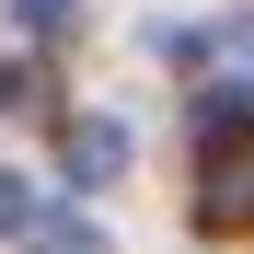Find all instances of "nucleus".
<instances>
[{
    "label": "nucleus",
    "mask_w": 254,
    "mask_h": 254,
    "mask_svg": "<svg viewBox=\"0 0 254 254\" xmlns=\"http://www.w3.org/2000/svg\"><path fill=\"white\" fill-rule=\"evenodd\" d=\"M196 220L208 231H254V127L243 116L196 127Z\"/></svg>",
    "instance_id": "1"
},
{
    "label": "nucleus",
    "mask_w": 254,
    "mask_h": 254,
    "mask_svg": "<svg viewBox=\"0 0 254 254\" xmlns=\"http://www.w3.org/2000/svg\"><path fill=\"white\" fill-rule=\"evenodd\" d=\"M58 174H69L81 196H93V185H116V174H127V127H116V116H69V139H58Z\"/></svg>",
    "instance_id": "2"
},
{
    "label": "nucleus",
    "mask_w": 254,
    "mask_h": 254,
    "mask_svg": "<svg viewBox=\"0 0 254 254\" xmlns=\"http://www.w3.org/2000/svg\"><path fill=\"white\" fill-rule=\"evenodd\" d=\"M23 243H35V254H104V231H93V220H69V208H58V220L35 208V220H23Z\"/></svg>",
    "instance_id": "3"
},
{
    "label": "nucleus",
    "mask_w": 254,
    "mask_h": 254,
    "mask_svg": "<svg viewBox=\"0 0 254 254\" xmlns=\"http://www.w3.org/2000/svg\"><path fill=\"white\" fill-rule=\"evenodd\" d=\"M0 116H47V69L35 58H0Z\"/></svg>",
    "instance_id": "4"
},
{
    "label": "nucleus",
    "mask_w": 254,
    "mask_h": 254,
    "mask_svg": "<svg viewBox=\"0 0 254 254\" xmlns=\"http://www.w3.org/2000/svg\"><path fill=\"white\" fill-rule=\"evenodd\" d=\"M12 23H23V35H69V23H81V0H12Z\"/></svg>",
    "instance_id": "5"
},
{
    "label": "nucleus",
    "mask_w": 254,
    "mask_h": 254,
    "mask_svg": "<svg viewBox=\"0 0 254 254\" xmlns=\"http://www.w3.org/2000/svg\"><path fill=\"white\" fill-rule=\"evenodd\" d=\"M23 220H35V185H12V174H0V243H12Z\"/></svg>",
    "instance_id": "6"
},
{
    "label": "nucleus",
    "mask_w": 254,
    "mask_h": 254,
    "mask_svg": "<svg viewBox=\"0 0 254 254\" xmlns=\"http://www.w3.org/2000/svg\"><path fill=\"white\" fill-rule=\"evenodd\" d=\"M231 47H243V58H254V35H231Z\"/></svg>",
    "instance_id": "7"
}]
</instances>
